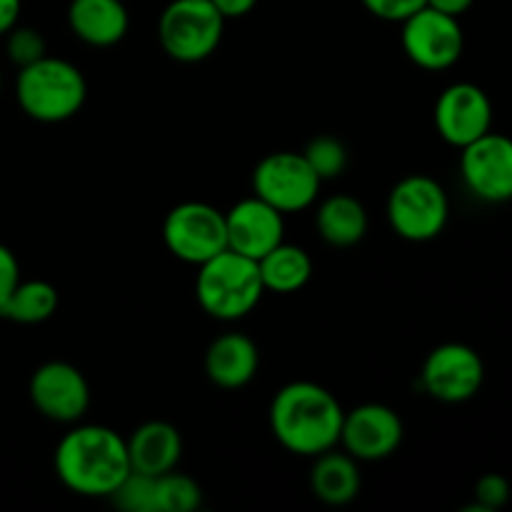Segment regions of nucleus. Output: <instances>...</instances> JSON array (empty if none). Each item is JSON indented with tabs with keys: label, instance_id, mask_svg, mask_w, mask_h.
<instances>
[{
	"label": "nucleus",
	"instance_id": "f257e3e1",
	"mask_svg": "<svg viewBox=\"0 0 512 512\" xmlns=\"http://www.w3.org/2000/svg\"><path fill=\"white\" fill-rule=\"evenodd\" d=\"M268 418L275 440L288 453L315 458L338 448L345 410L328 388L295 380L275 393Z\"/></svg>",
	"mask_w": 512,
	"mask_h": 512
},
{
	"label": "nucleus",
	"instance_id": "f03ea898",
	"mask_svg": "<svg viewBox=\"0 0 512 512\" xmlns=\"http://www.w3.org/2000/svg\"><path fill=\"white\" fill-rule=\"evenodd\" d=\"M60 483L83 498H110L130 473L128 443L108 425H75L53 455Z\"/></svg>",
	"mask_w": 512,
	"mask_h": 512
},
{
	"label": "nucleus",
	"instance_id": "7ed1b4c3",
	"mask_svg": "<svg viewBox=\"0 0 512 512\" xmlns=\"http://www.w3.org/2000/svg\"><path fill=\"white\" fill-rule=\"evenodd\" d=\"M88 98V83L78 65L70 60L45 58L18 68L15 100L28 118L38 123H63L80 113Z\"/></svg>",
	"mask_w": 512,
	"mask_h": 512
},
{
	"label": "nucleus",
	"instance_id": "20e7f679",
	"mask_svg": "<svg viewBox=\"0 0 512 512\" xmlns=\"http://www.w3.org/2000/svg\"><path fill=\"white\" fill-rule=\"evenodd\" d=\"M258 260L245 258L235 250H223L215 258L198 265L195 300L210 318L233 323L253 313L263 300Z\"/></svg>",
	"mask_w": 512,
	"mask_h": 512
},
{
	"label": "nucleus",
	"instance_id": "39448f33",
	"mask_svg": "<svg viewBox=\"0 0 512 512\" xmlns=\"http://www.w3.org/2000/svg\"><path fill=\"white\" fill-rule=\"evenodd\" d=\"M385 215L395 235L410 243H428L448 225L450 198L443 185L430 175H405L390 190Z\"/></svg>",
	"mask_w": 512,
	"mask_h": 512
},
{
	"label": "nucleus",
	"instance_id": "423d86ee",
	"mask_svg": "<svg viewBox=\"0 0 512 512\" xmlns=\"http://www.w3.org/2000/svg\"><path fill=\"white\" fill-rule=\"evenodd\" d=\"M225 18L213 0H170L158 20L165 55L178 63H200L218 50Z\"/></svg>",
	"mask_w": 512,
	"mask_h": 512
},
{
	"label": "nucleus",
	"instance_id": "0eeeda50",
	"mask_svg": "<svg viewBox=\"0 0 512 512\" xmlns=\"http://www.w3.org/2000/svg\"><path fill=\"white\" fill-rule=\"evenodd\" d=\"M163 243L173 258L203 265L205 260L228 250L225 213L203 200L175 205L163 220Z\"/></svg>",
	"mask_w": 512,
	"mask_h": 512
},
{
	"label": "nucleus",
	"instance_id": "6e6552de",
	"mask_svg": "<svg viewBox=\"0 0 512 512\" xmlns=\"http://www.w3.org/2000/svg\"><path fill=\"white\" fill-rule=\"evenodd\" d=\"M323 180L315 175L303 153L278 150L255 165L253 195L263 198L280 213H300L318 200Z\"/></svg>",
	"mask_w": 512,
	"mask_h": 512
},
{
	"label": "nucleus",
	"instance_id": "1a4fd4ad",
	"mask_svg": "<svg viewBox=\"0 0 512 512\" xmlns=\"http://www.w3.org/2000/svg\"><path fill=\"white\" fill-rule=\"evenodd\" d=\"M460 175L480 203L500 205L512 200V138L488 130L460 148Z\"/></svg>",
	"mask_w": 512,
	"mask_h": 512
},
{
	"label": "nucleus",
	"instance_id": "9d476101",
	"mask_svg": "<svg viewBox=\"0 0 512 512\" xmlns=\"http://www.w3.org/2000/svg\"><path fill=\"white\" fill-rule=\"evenodd\" d=\"M400 43L403 53L423 70H448L460 60L465 50V35L460 20L440 10L420 8L405 18Z\"/></svg>",
	"mask_w": 512,
	"mask_h": 512
},
{
	"label": "nucleus",
	"instance_id": "9b49d317",
	"mask_svg": "<svg viewBox=\"0 0 512 512\" xmlns=\"http://www.w3.org/2000/svg\"><path fill=\"white\" fill-rule=\"evenodd\" d=\"M485 383V363L475 348L465 343H443L433 348L420 370V385L440 403H465L475 398Z\"/></svg>",
	"mask_w": 512,
	"mask_h": 512
},
{
	"label": "nucleus",
	"instance_id": "f8f14e48",
	"mask_svg": "<svg viewBox=\"0 0 512 512\" xmlns=\"http://www.w3.org/2000/svg\"><path fill=\"white\" fill-rule=\"evenodd\" d=\"M28 395L35 410L53 423H78L90 408L88 380L65 360H50L35 368L30 375Z\"/></svg>",
	"mask_w": 512,
	"mask_h": 512
},
{
	"label": "nucleus",
	"instance_id": "ddd939ff",
	"mask_svg": "<svg viewBox=\"0 0 512 512\" xmlns=\"http://www.w3.org/2000/svg\"><path fill=\"white\" fill-rule=\"evenodd\" d=\"M435 130L453 148H465L493 130V103L475 83H453L438 95L433 108Z\"/></svg>",
	"mask_w": 512,
	"mask_h": 512
},
{
	"label": "nucleus",
	"instance_id": "4468645a",
	"mask_svg": "<svg viewBox=\"0 0 512 512\" xmlns=\"http://www.w3.org/2000/svg\"><path fill=\"white\" fill-rule=\"evenodd\" d=\"M403 420L383 403H365L348 410L340 428V443L355 460L375 463L385 460L403 443Z\"/></svg>",
	"mask_w": 512,
	"mask_h": 512
},
{
	"label": "nucleus",
	"instance_id": "2eb2a0df",
	"mask_svg": "<svg viewBox=\"0 0 512 512\" xmlns=\"http://www.w3.org/2000/svg\"><path fill=\"white\" fill-rule=\"evenodd\" d=\"M228 248L245 258L260 260L285 240V215L263 198L253 195L225 213Z\"/></svg>",
	"mask_w": 512,
	"mask_h": 512
},
{
	"label": "nucleus",
	"instance_id": "dca6fc26",
	"mask_svg": "<svg viewBox=\"0 0 512 512\" xmlns=\"http://www.w3.org/2000/svg\"><path fill=\"white\" fill-rule=\"evenodd\" d=\"M260 350L243 333H225L205 350V375L223 390H240L258 375Z\"/></svg>",
	"mask_w": 512,
	"mask_h": 512
},
{
	"label": "nucleus",
	"instance_id": "f3484780",
	"mask_svg": "<svg viewBox=\"0 0 512 512\" xmlns=\"http://www.w3.org/2000/svg\"><path fill=\"white\" fill-rule=\"evenodd\" d=\"M125 443H128L130 468L143 475H153V478L175 470L183 458L180 430L165 420H148L138 425L133 435L125 438Z\"/></svg>",
	"mask_w": 512,
	"mask_h": 512
},
{
	"label": "nucleus",
	"instance_id": "a211bd4d",
	"mask_svg": "<svg viewBox=\"0 0 512 512\" xmlns=\"http://www.w3.org/2000/svg\"><path fill=\"white\" fill-rule=\"evenodd\" d=\"M68 25L83 43L110 48L128 35L130 13L123 0H70Z\"/></svg>",
	"mask_w": 512,
	"mask_h": 512
},
{
	"label": "nucleus",
	"instance_id": "6ab92c4d",
	"mask_svg": "<svg viewBox=\"0 0 512 512\" xmlns=\"http://www.w3.org/2000/svg\"><path fill=\"white\" fill-rule=\"evenodd\" d=\"M360 485V465L350 453L338 448H330L325 453L315 455L313 470H310V490L315 498L325 505H348L358 498Z\"/></svg>",
	"mask_w": 512,
	"mask_h": 512
},
{
	"label": "nucleus",
	"instance_id": "aec40b11",
	"mask_svg": "<svg viewBox=\"0 0 512 512\" xmlns=\"http://www.w3.org/2000/svg\"><path fill=\"white\" fill-rule=\"evenodd\" d=\"M315 228L333 248H353L368 233V210L353 195H330L315 210Z\"/></svg>",
	"mask_w": 512,
	"mask_h": 512
},
{
	"label": "nucleus",
	"instance_id": "412c9836",
	"mask_svg": "<svg viewBox=\"0 0 512 512\" xmlns=\"http://www.w3.org/2000/svg\"><path fill=\"white\" fill-rule=\"evenodd\" d=\"M260 280L270 293H298L313 278V258L300 245L280 243L258 260Z\"/></svg>",
	"mask_w": 512,
	"mask_h": 512
},
{
	"label": "nucleus",
	"instance_id": "4be33fe9",
	"mask_svg": "<svg viewBox=\"0 0 512 512\" xmlns=\"http://www.w3.org/2000/svg\"><path fill=\"white\" fill-rule=\"evenodd\" d=\"M58 303V290L48 280H20L0 308V318L20 325H38L53 318Z\"/></svg>",
	"mask_w": 512,
	"mask_h": 512
},
{
	"label": "nucleus",
	"instance_id": "5701e85b",
	"mask_svg": "<svg viewBox=\"0 0 512 512\" xmlns=\"http://www.w3.org/2000/svg\"><path fill=\"white\" fill-rule=\"evenodd\" d=\"M203 505V490L190 475L168 470L155 478V512H193Z\"/></svg>",
	"mask_w": 512,
	"mask_h": 512
},
{
	"label": "nucleus",
	"instance_id": "b1692460",
	"mask_svg": "<svg viewBox=\"0 0 512 512\" xmlns=\"http://www.w3.org/2000/svg\"><path fill=\"white\" fill-rule=\"evenodd\" d=\"M303 155L323 183L325 180L340 178L345 168H348V148L335 135H318V138H313L305 145Z\"/></svg>",
	"mask_w": 512,
	"mask_h": 512
},
{
	"label": "nucleus",
	"instance_id": "393cba45",
	"mask_svg": "<svg viewBox=\"0 0 512 512\" xmlns=\"http://www.w3.org/2000/svg\"><path fill=\"white\" fill-rule=\"evenodd\" d=\"M110 500L125 512H155V478L130 470Z\"/></svg>",
	"mask_w": 512,
	"mask_h": 512
},
{
	"label": "nucleus",
	"instance_id": "a878e982",
	"mask_svg": "<svg viewBox=\"0 0 512 512\" xmlns=\"http://www.w3.org/2000/svg\"><path fill=\"white\" fill-rule=\"evenodd\" d=\"M5 50H8L10 63H15L18 68H25V65L48 55L43 35L35 28H25V25H15L13 30L5 33Z\"/></svg>",
	"mask_w": 512,
	"mask_h": 512
},
{
	"label": "nucleus",
	"instance_id": "bb28decb",
	"mask_svg": "<svg viewBox=\"0 0 512 512\" xmlns=\"http://www.w3.org/2000/svg\"><path fill=\"white\" fill-rule=\"evenodd\" d=\"M510 483L505 475L488 473L475 483V505L463 512H498L510 503Z\"/></svg>",
	"mask_w": 512,
	"mask_h": 512
},
{
	"label": "nucleus",
	"instance_id": "cd10ccee",
	"mask_svg": "<svg viewBox=\"0 0 512 512\" xmlns=\"http://www.w3.org/2000/svg\"><path fill=\"white\" fill-rule=\"evenodd\" d=\"M363 5L375 18L388 20V23H403L405 18L425 8L428 0H363Z\"/></svg>",
	"mask_w": 512,
	"mask_h": 512
},
{
	"label": "nucleus",
	"instance_id": "c85d7f7f",
	"mask_svg": "<svg viewBox=\"0 0 512 512\" xmlns=\"http://www.w3.org/2000/svg\"><path fill=\"white\" fill-rule=\"evenodd\" d=\"M18 283H20L18 258H15V253L8 248V245L0 243V308H3V303L10 298V293H13Z\"/></svg>",
	"mask_w": 512,
	"mask_h": 512
},
{
	"label": "nucleus",
	"instance_id": "c756f323",
	"mask_svg": "<svg viewBox=\"0 0 512 512\" xmlns=\"http://www.w3.org/2000/svg\"><path fill=\"white\" fill-rule=\"evenodd\" d=\"M215 8L220 10L225 20H233V18H245L250 10L258 5V0H213Z\"/></svg>",
	"mask_w": 512,
	"mask_h": 512
},
{
	"label": "nucleus",
	"instance_id": "7c9ffc66",
	"mask_svg": "<svg viewBox=\"0 0 512 512\" xmlns=\"http://www.w3.org/2000/svg\"><path fill=\"white\" fill-rule=\"evenodd\" d=\"M20 8H23V0H0V35L18 25Z\"/></svg>",
	"mask_w": 512,
	"mask_h": 512
},
{
	"label": "nucleus",
	"instance_id": "2f4dec72",
	"mask_svg": "<svg viewBox=\"0 0 512 512\" xmlns=\"http://www.w3.org/2000/svg\"><path fill=\"white\" fill-rule=\"evenodd\" d=\"M475 0H428L430 8L440 10L445 15H453V18H460V15L468 13L473 8Z\"/></svg>",
	"mask_w": 512,
	"mask_h": 512
},
{
	"label": "nucleus",
	"instance_id": "473e14b6",
	"mask_svg": "<svg viewBox=\"0 0 512 512\" xmlns=\"http://www.w3.org/2000/svg\"><path fill=\"white\" fill-rule=\"evenodd\" d=\"M0 93H3V73H0Z\"/></svg>",
	"mask_w": 512,
	"mask_h": 512
}]
</instances>
